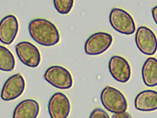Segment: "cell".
Instances as JSON below:
<instances>
[{
  "instance_id": "6da1fadb",
  "label": "cell",
  "mask_w": 157,
  "mask_h": 118,
  "mask_svg": "<svg viewBox=\"0 0 157 118\" xmlns=\"http://www.w3.org/2000/svg\"><path fill=\"white\" fill-rule=\"evenodd\" d=\"M28 30L32 38L43 46H54L60 40L57 28L53 23L44 18H35L30 21Z\"/></svg>"
},
{
  "instance_id": "7a4b0ae2",
  "label": "cell",
  "mask_w": 157,
  "mask_h": 118,
  "mask_svg": "<svg viewBox=\"0 0 157 118\" xmlns=\"http://www.w3.org/2000/svg\"><path fill=\"white\" fill-rule=\"evenodd\" d=\"M101 100L105 108L113 113L123 112L127 109V102L124 95L118 89L109 86L101 92Z\"/></svg>"
},
{
  "instance_id": "3957f363",
  "label": "cell",
  "mask_w": 157,
  "mask_h": 118,
  "mask_svg": "<svg viewBox=\"0 0 157 118\" xmlns=\"http://www.w3.org/2000/svg\"><path fill=\"white\" fill-rule=\"evenodd\" d=\"M109 22L112 27L119 33L132 35L136 30V24L131 15L124 10L113 8L109 14Z\"/></svg>"
},
{
  "instance_id": "277c9868",
  "label": "cell",
  "mask_w": 157,
  "mask_h": 118,
  "mask_svg": "<svg viewBox=\"0 0 157 118\" xmlns=\"http://www.w3.org/2000/svg\"><path fill=\"white\" fill-rule=\"evenodd\" d=\"M44 77L50 85L59 89H69L73 85V79L70 72L59 65H53L47 69Z\"/></svg>"
},
{
  "instance_id": "5b68a950",
  "label": "cell",
  "mask_w": 157,
  "mask_h": 118,
  "mask_svg": "<svg viewBox=\"0 0 157 118\" xmlns=\"http://www.w3.org/2000/svg\"><path fill=\"white\" fill-rule=\"evenodd\" d=\"M113 41V37L109 33L96 32L91 35L86 41L84 50L88 55H99L107 50Z\"/></svg>"
},
{
  "instance_id": "8992f818",
  "label": "cell",
  "mask_w": 157,
  "mask_h": 118,
  "mask_svg": "<svg viewBox=\"0 0 157 118\" xmlns=\"http://www.w3.org/2000/svg\"><path fill=\"white\" fill-rule=\"evenodd\" d=\"M135 42L139 50L146 55H153L157 51V37L153 31L147 27L142 26L138 28Z\"/></svg>"
},
{
  "instance_id": "52a82bcc",
  "label": "cell",
  "mask_w": 157,
  "mask_h": 118,
  "mask_svg": "<svg viewBox=\"0 0 157 118\" xmlns=\"http://www.w3.org/2000/svg\"><path fill=\"white\" fill-rule=\"evenodd\" d=\"M15 48L18 58L24 64L32 68L39 65L41 53L35 45L29 41H23L17 43Z\"/></svg>"
},
{
  "instance_id": "ba28073f",
  "label": "cell",
  "mask_w": 157,
  "mask_h": 118,
  "mask_svg": "<svg viewBox=\"0 0 157 118\" xmlns=\"http://www.w3.org/2000/svg\"><path fill=\"white\" fill-rule=\"evenodd\" d=\"M25 87V80L21 74L12 76L3 85L1 92L2 99L5 101L16 99L23 94Z\"/></svg>"
},
{
  "instance_id": "9c48e42d",
  "label": "cell",
  "mask_w": 157,
  "mask_h": 118,
  "mask_svg": "<svg viewBox=\"0 0 157 118\" xmlns=\"http://www.w3.org/2000/svg\"><path fill=\"white\" fill-rule=\"evenodd\" d=\"M48 109L51 118H67L70 112V102L65 94L56 92L50 98Z\"/></svg>"
},
{
  "instance_id": "30bf717a",
  "label": "cell",
  "mask_w": 157,
  "mask_h": 118,
  "mask_svg": "<svg viewBox=\"0 0 157 118\" xmlns=\"http://www.w3.org/2000/svg\"><path fill=\"white\" fill-rule=\"evenodd\" d=\"M108 68L112 76L117 82L126 83L130 79L131 67L128 61L121 56H112L108 63Z\"/></svg>"
},
{
  "instance_id": "8fae6325",
  "label": "cell",
  "mask_w": 157,
  "mask_h": 118,
  "mask_svg": "<svg viewBox=\"0 0 157 118\" xmlns=\"http://www.w3.org/2000/svg\"><path fill=\"white\" fill-rule=\"evenodd\" d=\"M19 30V22L16 16L10 14L2 18L0 24V40L6 45L11 44Z\"/></svg>"
},
{
  "instance_id": "7c38bea8",
  "label": "cell",
  "mask_w": 157,
  "mask_h": 118,
  "mask_svg": "<svg viewBox=\"0 0 157 118\" xmlns=\"http://www.w3.org/2000/svg\"><path fill=\"white\" fill-rule=\"evenodd\" d=\"M135 108L138 110L150 112L157 109V92L145 90L140 92L135 99Z\"/></svg>"
},
{
  "instance_id": "4fadbf2b",
  "label": "cell",
  "mask_w": 157,
  "mask_h": 118,
  "mask_svg": "<svg viewBox=\"0 0 157 118\" xmlns=\"http://www.w3.org/2000/svg\"><path fill=\"white\" fill-rule=\"evenodd\" d=\"M40 111L39 103L33 99L20 102L14 109L13 118H36Z\"/></svg>"
},
{
  "instance_id": "5bb4252c",
  "label": "cell",
  "mask_w": 157,
  "mask_h": 118,
  "mask_svg": "<svg viewBox=\"0 0 157 118\" xmlns=\"http://www.w3.org/2000/svg\"><path fill=\"white\" fill-rule=\"evenodd\" d=\"M141 75L143 82L148 87L157 85V59L149 57L142 66Z\"/></svg>"
},
{
  "instance_id": "9a60e30c",
  "label": "cell",
  "mask_w": 157,
  "mask_h": 118,
  "mask_svg": "<svg viewBox=\"0 0 157 118\" xmlns=\"http://www.w3.org/2000/svg\"><path fill=\"white\" fill-rule=\"evenodd\" d=\"M15 61L12 53L6 47L0 46V69L4 72H11L15 67Z\"/></svg>"
},
{
  "instance_id": "2e32d148",
  "label": "cell",
  "mask_w": 157,
  "mask_h": 118,
  "mask_svg": "<svg viewBox=\"0 0 157 118\" xmlns=\"http://www.w3.org/2000/svg\"><path fill=\"white\" fill-rule=\"evenodd\" d=\"M54 6L58 13L66 14L70 12L73 7L74 1L71 0H54Z\"/></svg>"
},
{
  "instance_id": "e0dca14e",
  "label": "cell",
  "mask_w": 157,
  "mask_h": 118,
  "mask_svg": "<svg viewBox=\"0 0 157 118\" xmlns=\"http://www.w3.org/2000/svg\"><path fill=\"white\" fill-rule=\"evenodd\" d=\"M89 118H110V117L104 110L97 108L91 112Z\"/></svg>"
},
{
  "instance_id": "ac0fdd59",
  "label": "cell",
  "mask_w": 157,
  "mask_h": 118,
  "mask_svg": "<svg viewBox=\"0 0 157 118\" xmlns=\"http://www.w3.org/2000/svg\"><path fill=\"white\" fill-rule=\"evenodd\" d=\"M112 118H132V117L128 112L125 111L114 113Z\"/></svg>"
},
{
  "instance_id": "d6986e66",
  "label": "cell",
  "mask_w": 157,
  "mask_h": 118,
  "mask_svg": "<svg viewBox=\"0 0 157 118\" xmlns=\"http://www.w3.org/2000/svg\"><path fill=\"white\" fill-rule=\"evenodd\" d=\"M151 14L153 20L155 21V23L157 25V5L154 6L151 9Z\"/></svg>"
}]
</instances>
